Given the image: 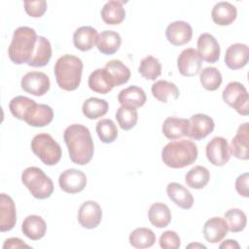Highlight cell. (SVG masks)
Returning a JSON list of instances; mask_svg holds the SVG:
<instances>
[{
    "label": "cell",
    "mask_w": 249,
    "mask_h": 249,
    "mask_svg": "<svg viewBox=\"0 0 249 249\" xmlns=\"http://www.w3.org/2000/svg\"><path fill=\"white\" fill-rule=\"evenodd\" d=\"M20 86L24 91L35 96H42L50 89L49 77L39 71L27 72L20 81Z\"/></svg>",
    "instance_id": "9"
},
{
    "label": "cell",
    "mask_w": 249,
    "mask_h": 249,
    "mask_svg": "<svg viewBox=\"0 0 249 249\" xmlns=\"http://www.w3.org/2000/svg\"><path fill=\"white\" fill-rule=\"evenodd\" d=\"M22 247L29 248L30 246L25 244L20 238H18V237L8 238L5 240V242L3 244L4 249H16V248H22Z\"/></svg>",
    "instance_id": "46"
},
{
    "label": "cell",
    "mask_w": 249,
    "mask_h": 249,
    "mask_svg": "<svg viewBox=\"0 0 249 249\" xmlns=\"http://www.w3.org/2000/svg\"><path fill=\"white\" fill-rule=\"evenodd\" d=\"M52 46L50 41L44 36H38L36 50L34 54L27 65L31 67H43L46 66L52 57Z\"/></svg>",
    "instance_id": "31"
},
{
    "label": "cell",
    "mask_w": 249,
    "mask_h": 249,
    "mask_svg": "<svg viewBox=\"0 0 249 249\" xmlns=\"http://www.w3.org/2000/svg\"><path fill=\"white\" fill-rule=\"evenodd\" d=\"M88 84L92 91L100 94H106L114 88L112 79L105 68H97L91 72Z\"/></svg>",
    "instance_id": "22"
},
{
    "label": "cell",
    "mask_w": 249,
    "mask_h": 249,
    "mask_svg": "<svg viewBox=\"0 0 249 249\" xmlns=\"http://www.w3.org/2000/svg\"><path fill=\"white\" fill-rule=\"evenodd\" d=\"M32 152L46 165H54L61 159V147L48 133L36 134L31 140Z\"/></svg>",
    "instance_id": "6"
},
{
    "label": "cell",
    "mask_w": 249,
    "mask_h": 249,
    "mask_svg": "<svg viewBox=\"0 0 249 249\" xmlns=\"http://www.w3.org/2000/svg\"><path fill=\"white\" fill-rule=\"evenodd\" d=\"M192 247H195V248H196V247H198V248H206V246H204V245H202V244H197V243H192V244H189L188 245V248H192Z\"/></svg>",
    "instance_id": "48"
},
{
    "label": "cell",
    "mask_w": 249,
    "mask_h": 249,
    "mask_svg": "<svg viewBox=\"0 0 249 249\" xmlns=\"http://www.w3.org/2000/svg\"><path fill=\"white\" fill-rule=\"evenodd\" d=\"M235 190L236 192L244 196H249V191H248V173L245 172L241 175H239L235 180Z\"/></svg>",
    "instance_id": "45"
},
{
    "label": "cell",
    "mask_w": 249,
    "mask_h": 249,
    "mask_svg": "<svg viewBox=\"0 0 249 249\" xmlns=\"http://www.w3.org/2000/svg\"><path fill=\"white\" fill-rule=\"evenodd\" d=\"M202 65V59L194 48L183 50L177 58V67L179 73L185 77H193L199 73Z\"/></svg>",
    "instance_id": "10"
},
{
    "label": "cell",
    "mask_w": 249,
    "mask_h": 249,
    "mask_svg": "<svg viewBox=\"0 0 249 249\" xmlns=\"http://www.w3.org/2000/svg\"><path fill=\"white\" fill-rule=\"evenodd\" d=\"M196 145L187 139L167 143L161 151L163 163L171 168H183L193 164L197 159Z\"/></svg>",
    "instance_id": "3"
},
{
    "label": "cell",
    "mask_w": 249,
    "mask_h": 249,
    "mask_svg": "<svg viewBox=\"0 0 249 249\" xmlns=\"http://www.w3.org/2000/svg\"><path fill=\"white\" fill-rule=\"evenodd\" d=\"M58 184L62 191L68 194L82 192L87 185L86 174L78 169L70 168L64 170L58 178Z\"/></svg>",
    "instance_id": "12"
},
{
    "label": "cell",
    "mask_w": 249,
    "mask_h": 249,
    "mask_svg": "<svg viewBox=\"0 0 249 249\" xmlns=\"http://www.w3.org/2000/svg\"><path fill=\"white\" fill-rule=\"evenodd\" d=\"M237 16V10L235 6L230 2L222 1L214 5L211 11L212 20L218 25H230L232 23Z\"/></svg>",
    "instance_id": "21"
},
{
    "label": "cell",
    "mask_w": 249,
    "mask_h": 249,
    "mask_svg": "<svg viewBox=\"0 0 249 249\" xmlns=\"http://www.w3.org/2000/svg\"><path fill=\"white\" fill-rule=\"evenodd\" d=\"M35 100L30 99L26 96L18 95L14 97L9 103V109L14 117L18 120L24 121L27 112L29 111L30 107L35 104Z\"/></svg>",
    "instance_id": "42"
},
{
    "label": "cell",
    "mask_w": 249,
    "mask_h": 249,
    "mask_svg": "<svg viewBox=\"0 0 249 249\" xmlns=\"http://www.w3.org/2000/svg\"><path fill=\"white\" fill-rule=\"evenodd\" d=\"M21 182L37 199H46L53 193V183L45 172L36 166H29L21 173Z\"/></svg>",
    "instance_id": "5"
},
{
    "label": "cell",
    "mask_w": 249,
    "mask_h": 249,
    "mask_svg": "<svg viewBox=\"0 0 249 249\" xmlns=\"http://www.w3.org/2000/svg\"><path fill=\"white\" fill-rule=\"evenodd\" d=\"M83 61L75 55L64 54L55 61L53 72L57 86L67 91L75 90L81 84Z\"/></svg>",
    "instance_id": "4"
},
{
    "label": "cell",
    "mask_w": 249,
    "mask_h": 249,
    "mask_svg": "<svg viewBox=\"0 0 249 249\" xmlns=\"http://www.w3.org/2000/svg\"><path fill=\"white\" fill-rule=\"evenodd\" d=\"M229 229L225 219L212 217L203 226V236L210 243H218L228 234Z\"/></svg>",
    "instance_id": "20"
},
{
    "label": "cell",
    "mask_w": 249,
    "mask_h": 249,
    "mask_svg": "<svg viewBox=\"0 0 249 249\" xmlns=\"http://www.w3.org/2000/svg\"><path fill=\"white\" fill-rule=\"evenodd\" d=\"M63 139L72 162L85 165L91 160L94 145L90 131L87 126L80 124H70L64 130Z\"/></svg>",
    "instance_id": "1"
},
{
    "label": "cell",
    "mask_w": 249,
    "mask_h": 249,
    "mask_svg": "<svg viewBox=\"0 0 249 249\" xmlns=\"http://www.w3.org/2000/svg\"><path fill=\"white\" fill-rule=\"evenodd\" d=\"M24 10L29 17L32 18H40L47 11V2L45 0H37V1H24Z\"/></svg>",
    "instance_id": "43"
},
{
    "label": "cell",
    "mask_w": 249,
    "mask_h": 249,
    "mask_svg": "<svg viewBox=\"0 0 249 249\" xmlns=\"http://www.w3.org/2000/svg\"><path fill=\"white\" fill-rule=\"evenodd\" d=\"M153 96L162 103H167L170 100H176L179 97V89L174 83L160 80L152 85L151 88Z\"/></svg>",
    "instance_id": "30"
},
{
    "label": "cell",
    "mask_w": 249,
    "mask_h": 249,
    "mask_svg": "<svg viewBox=\"0 0 249 249\" xmlns=\"http://www.w3.org/2000/svg\"><path fill=\"white\" fill-rule=\"evenodd\" d=\"M102 219L100 205L93 200H87L82 203L78 211V222L85 229L96 228Z\"/></svg>",
    "instance_id": "13"
},
{
    "label": "cell",
    "mask_w": 249,
    "mask_h": 249,
    "mask_svg": "<svg viewBox=\"0 0 249 249\" xmlns=\"http://www.w3.org/2000/svg\"><path fill=\"white\" fill-rule=\"evenodd\" d=\"M97 30L91 26H81L73 34L74 46L82 51L87 52L91 50L96 44Z\"/></svg>",
    "instance_id": "27"
},
{
    "label": "cell",
    "mask_w": 249,
    "mask_h": 249,
    "mask_svg": "<svg viewBox=\"0 0 249 249\" xmlns=\"http://www.w3.org/2000/svg\"><path fill=\"white\" fill-rule=\"evenodd\" d=\"M53 119V111L47 104H33L27 112L24 122L34 127H42L51 124Z\"/></svg>",
    "instance_id": "16"
},
{
    "label": "cell",
    "mask_w": 249,
    "mask_h": 249,
    "mask_svg": "<svg viewBox=\"0 0 249 249\" xmlns=\"http://www.w3.org/2000/svg\"><path fill=\"white\" fill-rule=\"evenodd\" d=\"M223 100L238 114H249V95L246 88L239 82H230L223 90Z\"/></svg>",
    "instance_id": "7"
},
{
    "label": "cell",
    "mask_w": 249,
    "mask_h": 249,
    "mask_svg": "<svg viewBox=\"0 0 249 249\" xmlns=\"http://www.w3.org/2000/svg\"><path fill=\"white\" fill-rule=\"evenodd\" d=\"M138 71L143 78L154 81L161 74V64L155 56L147 55L141 59Z\"/></svg>",
    "instance_id": "37"
},
{
    "label": "cell",
    "mask_w": 249,
    "mask_h": 249,
    "mask_svg": "<svg viewBox=\"0 0 249 249\" xmlns=\"http://www.w3.org/2000/svg\"><path fill=\"white\" fill-rule=\"evenodd\" d=\"M128 240L130 245L134 248H149L155 244L156 234L148 228H137L130 232Z\"/></svg>",
    "instance_id": "35"
},
{
    "label": "cell",
    "mask_w": 249,
    "mask_h": 249,
    "mask_svg": "<svg viewBox=\"0 0 249 249\" xmlns=\"http://www.w3.org/2000/svg\"><path fill=\"white\" fill-rule=\"evenodd\" d=\"M147 100V96L143 89L130 86L122 89L118 94V101L122 106H127L132 108L142 107Z\"/></svg>",
    "instance_id": "23"
},
{
    "label": "cell",
    "mask_w": 249,
    "mask_h": 249,
    "mask_svg": "<svg viewBox=\"0 0 249 249\" xmlns=\"http://www.w3.org/2000/svg\"><path fill=\"white\" fill-rule=\"evenodd\" d=\"M248 123H244L239 125L235 135L233 136L230 152L231 155L239 160H248L249 158V129Z\"/></svg>",
    "instance_id": "17"
},
{
    "label": "cell",
    "mask_w": 249,
    "mask_h": 249,
    "mask_svg": "<svg viewBox=\"0 0 249 249\" xmlns=\"http://www.w3.org/2000/svg\"><path fill=\"white\" fill-rule=\"evenodd\" d=\"M104 68L109 73L114 87L122 86L128 82L130 78V70L119 59H113L108 61Z\"/></svg>",
    "instance_id": "33"
},
{
    "label": "cell",
    "mask_w": 249,
    "mask_h": 249,
    "mask_svg": "<svg viewBox=\"0 0 249 249\" xmlns=\"http://www.w3.org/2000/svg\"><path fill=\"white\" fill-rule=\"evenodd\" d=\"M210 179L209 170L202 165H196L188 171L185 181L188 187L196 190L203 189Z\"/></svg>",
    "instance_id": "34"
},
{
    "label": "cell",
    "mask_w": 249,
    "mask_h": 249,
    "mask_svg": "<svg viewBox=\"0 0 249 249\" xmlns=\"http://www.w3.org/2000/svg\"><path fill=\"white\" fill-rule=\"evenodd\" d=\"M159 243L163 249H177L181 245L180 237L174 231H165L160 235Z\"/></svg>",
    "instance_id": "44"
},
{
    "label": "cell",
    "mask_w": 249,
    "mask_h": 249,
    "mask_svg": "<svg viewBox=\"0 0 249 249\" xmlns=\"http://www.w3.org/2000/svg\"><path fill=\"white\" fill-rule=\"evenodd\" d=\"M148 218L153 226L161 229L169 225L171 221V212L166 204L156 202L150 206Z\"/></svg>",
    "instance_id": "32"
},
{
    "label": "cell",
    "mask_w": 249,
    "mask_h": 249,
    "mask_svg": "<svg viewBox=\"0 0 249 249\" xmlns=\"http://www.w3.org/2000/svg\"><path fill=\"white\" fill-rule=\"evenodd\" d=\"M124 1L111 0L104 4L101 9V18L106 24L116 25L123 22L125 18Z\"/></svg>",
    "instance_id": "29"
},
{
    "label": "cell",
    "mask_w": 249,
    "mask_h": 249,
    "mask_svg": "<svg viewBox=\"0 0 249 249\" xmlns=\"http://www.w3.org/2000/svg\"><path fill=\"white\" fill-rule=\"evenodd\" d=\"M108 108L109 105L105 99L89 97L83 103L82 112L88 119L96 120L103 117L107 113Z\"/></svg>",
    "instance_id": "36"
},
{
    "label": "cell",
    "mask_w": 249,
    "mask_h": 249,
    "mask_svg": "<svg viewBox=\"0 0 249 249\" xmlns=\"http://www.w3.org/2000/svg\"><path fill=\"white\" fill-rule=\"evenodd\" d=\"M224 219L227 222L228 229L231 232H239L243 231L247 224L245 213L239 208H231L225 215Z\"/></svg>",
    "instance_id": "40"
},
{
    "label": "cell",
    "mask_w": 249,
    "mask_h": 249,
    "mask_svg": "<svg viewBox=\"0 0 249 249\" xmlns=\"http://www.w3.org/2000/svg\"><path fill=\"white\" fill-rule=\"evenodd\" d=\"M38 35L36 31L28 26L18 27L13 34L11 44L8 48L9 58L15 64H28L37 46Z\"/></svg>",
    "instance_id": "2"
},
{
    "label": "cell",
    "mask_w": 249,
    "mask_h": 249,
    "mask_svg": "<svg viewBox=\"0 0 249 249\" xmlns=\"http://www.w3.org/2000/svg\"><path fill=\"white\" fill-rule=\"evenodd\" d=\"M221 249L222 248H230V249H239L240 246L239 244L237 243L236 240H233V239H227L225 241H223L220 246H219Z\"/></svg>",
    "instance_id": "47"
},
{
    "label": "cell",
    "mask_w": 249,
    "mask_h": 249,
    "mask_svg": "<svg viewBox=\"0 0 249 249\" xmlns=\"http://www.w3.org/2000/svg\"><path fill=\"white\" fill-rule=\"evenodd\" d=\"M249 59L248 46L241 43L231 44L226 51L225 63L231 70L244 67Z\"/></svg>",
    "instance_id": "18"
},
{
    "label": "cell",
    "mask_w": 249,
    "mask_h": 249,
    "mask_svg": "<svg viewBox=\"0 0 249 249\" xmlns=\"http://www.w3.org/2000/svg\"><path fill=\"white\" fill-rule=\"evenodd\" d=\"M21 231L29 239L39 240L45 235L47 225L42 217L38 215H29L23 220Z\"/></svg>",
    "instance_id": "26"
},
{
    "label": "cell",
    "mask_w": 249,
    "mask_h": 249,
    "mask_svg": "<svg viewBox=\"0 0 249 249\" xmlns=\"http://www.w3.org/2000/svg\"><path fill=\"white\" fill-rule=\"evenodd\" d=\"M189 127V120L176 117H168L164 120L161 131L164 136L170 140L179 139L183 136H187Z\"/></svg>",
    "instance_id": "24"
},
{
    "label": "cell",
    "mask_w": 249,
    "mask_h": 249,
    "mask_svg": "<svg viewBox=\"0 0 249 249\" xmlns=\"http://www.w3.org/2000/svg\"><path fill=\"white\" fill-rule=\"evenodd\" d=\"M199 81L205 89L213 91L220 88L223 78L221 72L216 67H205L200 72Z\"/></svg>",
    "instance_id": "38"
},
{
    "label": "cell",
    "mask_w": 249,
    "mask_h": 249,
    "mask_svg": "<svg viewBox=\"0 0 249 249\" xmlns=\"http://www.w3.org/2000/svg\"><path fill=\"white\" fill-rule=\"evenodd\" d=\"M17 223V210L13 198L6 195L0 196V231H11Z\"/></svg>",
    "instance_id": "19"
},
{
    "label": "cell",
    "mask_w": 249,
    "mask_h": 249,
    "mask_svg": "<svg viewBox=\"0 0 249 249\" xmlns=\"http://www.w3.org/2000/svg\"><path fill=\"white\" fill-rule=\"evenodd\" d=\"M166 194L168 197L179 207L183 209H190L194 204L193 195L183 185L171 182L166 187Z\"/></svg>",
    "instance_id": "25"
},
{
    "label": "cell",
    "mask_w": 249,
    "mask_h": 249,
    "mask_svg": "<svg viewBox=\"0 0 249 249\" xmlns=\"http://www.w3.org/2000/svg\"><path fill=\"white\" fill-rule=\"evenodd\" d=\"M122 38L120 34L113 30H104L97 36L96 47L103 54H114L120 49Z\"/></svg>",
    "instance_id": "28"
},
{
    "label": "cell",
    "mask_w": 249,
    "mask_h": 249,
    "mask_svg": "<svg viewBox=\"0 0 249 249\" xmlns=\"http://www.w3.org/2000/svg\"><path fill=\"white\" fill-rule=\"evenodd\" d=\"M96 133L101 142L110 144L118 137V128L116 124L110 119H102L96 124Z\"/></svg>",
    "instance_id": "41"
},
{
    "label": "cell",
    "mask_w": 249,
    "mask_h": 249,
    "mask_svg": "<svg viewBox=\"0 0 249 249\" xmlns=\"http://www.w3.org/2000/svg\"><path fill=\"white\" fill-rule=\"evenodd\" d=\"M214 126V121L208 115L195 114L189 120L187 136L195 140L203 139L213 131Z\"/></svg>",
    "instance_id": "11"
},
{
    "label": "cell",
    "mask_w": 249,
    "mask_h": 249,
    "mask_svg": "<svg viewBox=\"0 0 249 249\" xmlns=\"http://www.w3.org/2000/svg\"><path fill=\"white\" fill-rule=\"evenodd\" d=\"M207 160L215 166L225 165L231 158L230 145L226 138L221 136L213 137L205 149Z\"/></svg>",
    "instance_id": "8"
},
{
    "label": "cell",
    "mask_w": 249,
    "mask_h": 249,
    "mask_svg": "<svg viewBox=\"0 0 249 249\" xmlns=\"http://www.w3.org/2000/svg\"><path fill=\"white\" fill-rule=\"evenodd\" d=\"M165 37L174 46H182L189 43L193 37V28L190 23L176 20L169 23L165 29Z\"/></svg>",
    "instance_id": "15"
},
{
    "label": "cell",
    "mask_w": 249,
    "mask_h": 249,
    "mask_svg": "<svg viewBox=\"0 0 249 249\" xmlns=\"http://www.w3.org/2000/svg\"><path fill=\"white\" fill-rule=\"evenodd\" d=\"M116 119L122 129L129 130L137 124L138 113L136 108L121 105L116 112Z\"/></svg>",
    "instance_id": "39"
},
{
    "label": "cell",
    "mask_w": 249,
    "mask_h": 249,
    "mask_svg": "<svg viewBox=\"0 0 249 249\" xmlns=\"http://www.w3.org/2000/svg\"><path fill=\"white\" fill-rule=\"evenodd\" d=\"M200 58L208 63H215L220 58V45L210 33H202L197 39V50Z\"/></svg>",
    "instance_id": "14"
}]
</instances>
